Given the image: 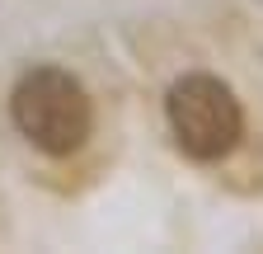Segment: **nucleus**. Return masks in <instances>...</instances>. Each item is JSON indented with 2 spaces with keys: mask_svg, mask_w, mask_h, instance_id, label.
Masks as SVG:
<instances>
[{
  "mask_svg": "<svg viewBox=\"0 0 263 254\" xmlns=\"http://www.w3.org/2000/svg\"><path fill=\"white\" fill-rule=\"evenodd\" d=\"M10 118L43 155H76L94 132V99L71 71L33 66L10 94Z\"/></svg>",
  "mask_w": 263,
  "mask_h": 254,
  "instance_id": "nucleus-1",
  "label": "nucleus"
},
{
  "mask_svg": "<svg viewBox=\"0 0 263 254\" xmlns=\"http://www.w3.org/2000/svg\"><path fill=\"white\" fill-rule=\"evenodd\" d=\"M164 118H170L174 146L188 160H202V165L226 160L245 137V108L235 99V89L207 71H188L170 85Z\"/></svg>",
  "mask_w": 263,
  "mask_h": 254,
  "instance_id": "nucleus-2",
  "label": "nucleus"
}]
</instances>
